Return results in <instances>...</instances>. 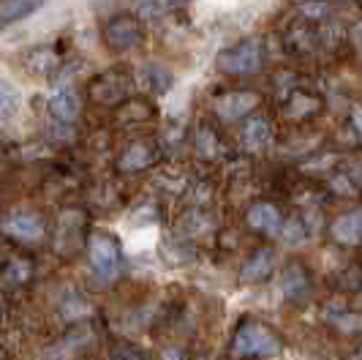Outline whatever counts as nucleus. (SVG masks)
<instances>
[{
  "instance_id": "25",
  "label": "nucleus",
  "mask_w": 362,
  "mask_h": 360,
  "mask_svg": "<svg viewBox=\"0 0 362 360\" xmlns=\"http://www.w3.org/2000/svg\"><path fill=\"white\" fill-rule=\"evenodd\" d=\"M158 3H161V9L169 11V9H182V6H188L191 0H158Z\"/></svg>"
},
{
  "instance_id": "17",
  "label": "nucleus",
  "mask_w": 362,
  "mask_h": 360,
  "mask_svg": "<svg viewBox=\"0 0 362 360\" xmlns=\"http://www.w3.org/2000/svg\"><path fill=\"white\" fill-rule=\"evenodd\" d=\"M275 268V252L272 249H259V252L245 259L243 265V281H262L264 276H270V270Z\"/></svg>"
},
{
  "instance_id": "10",
  "label": "nucleus",
  "mask_w": 362,
  "mask_h": 360,
  "mask_svg": "<svg viewBox=\"0 0 362 360\" xmlns=\"http://www.w3.org/2000/svg\"><path fill=\"white\" fill-rule=\"evenodd\" d=\"M139 82L145 85L150 93H156V96H166L172 85H175V74L169 72V66H163L158 60H150L142 66V72H139Z\"/></svg>"
},
{
  "instance_id": "3",
  "label": "nucleus",
  "mask_w": 362,
  "mask_h": 360,
  "mask_svg": "<svg viewBox=\"0 0 362 360\" xmlns=\"http://www.w3.org/2000/svg\"><path fill=\"white\" fill-rule=\"evenodd\" d=\"M101 36H104L107 50H112V52H128V50H136L145 41V22L136 14L120 11V14H112L104 22Z\"/></svg>"
},
{
  "instance_id": "23",
  "label": "nucleus",
  "mask_w": 362,
  "mask_h": 360,
  "mask_svg": "<svg viewBox=\"0 0 362 360\" xmlns=\"http://www.w3.org/2000/svg\"><path fill=\"white\" fill-rule=\"evenodd\" d=\"M281 237H284V243H303L305 240V227H303V221H297V218H291L289 224H284L281 227Z\"/></svg>"
},
{
  "instance_id": "24",
  "label": "nucleus",
  "mask_w": 362,
  "mask_h": 360,
  "mask_svg": "<svg viewBox=\"0 0 362 360\" xmlns=\"http://www.w3.org/2000/svg\"><path fill=\"white\" fill-rule=\"evenodd\" d=\"M351 126H354V131L362 137V107L351 109Z\"/></svg>"
},
{
  "instance_id": "22",
  "label": "nucleus",
  "mask_w": 362,
  "mask_h": 360,
  "mask_svg": "<svg viewBox=\"0 0 362 360\" xmlns=\"http://www.w3.org/2000/svg\"><path fill=\"white\" fill-rule=\"evenodd\" d=\"M197 153L204 156V159H210V156L218 153V137L213 128L202 126L199 131H197Z\"/></svg>"
},
{
  "instance_id": "27",
  "label": "nucleus",
  "mask_w": 362,
  "mask_h": 360,
  "mask_svg": "<svg viewBox=\"0 0 362 360\" xmlns=\"http://www.w3.org/2000/svg\"><path fill=\"white\" fill-rule=\"evenodd\" d=\"M357 360H362V349H360V352H357Z\"/></svg>"
},
{
  "instance_id": "9",
  "label": "nucleus",
  "mask_w": 362,
  "mask_h": 360,
  "mask_svg": "<svg viewBox=\"0 0 362 360\" xmlns=\"http://www.w3.org/2000/svg\"><path fill=\"white\" fill-rule=\"evenodd\" d=\"M158 159V150L153 142H145V140H136V142L126 145V150L120 153V162L117 167L123 172H139V169H147L150 164H156Z\"/></svg>"
},
{
  "instance_id": "14",
  "label": "nucleus",
  "mask_w": 362,
  "mask_h": 360,
  "mask_svg": "<svg viewBox=\"0 0 362 360\" xmlns=\"http://www.w3.org/2000/svg\"><path fill=\"white\" fill-rule=\"evenodd\" d=\"M319 109H322V101H319L310 90L294 88L289 96H286V101H284V112H286L289 118H313Z\"/></svg>"
},
{
  "instance_id": "26",
  "label": "nucleus",
  "mask_w": 362,
  "mask_h": 360,
  "mask_svg": "<svg viewBox=\"0 0 362 360\" xmlns=\"http://www.w3.org/2000/svg\"><path fill=\"white\" fill-rule=\"evenodd\" d=\"M163 360H177V352H175V349H172V352H169V355H163Z\"/></svg>"
},
{
  "instance_id": "7",
  "label": "nucleus",
  "mask_w": 362,
  "mask_h": 360,
  "mask_svg": "<svg viewBox=\"0 0 362 360\" xmlns=\"http://www.w3.org/2000/svg\"><path fill=\"white\" fill-rule=\"evenodd\" d=\"M47 112H49V120L60 123V126H74L82 115V99L79 93L71 88H60L54 90L47 101Z\"/></svg>"
},
{
  "instance_id": "11",
  "label": "nucleus",
  "mask_w": 362,
  "mask_h": 360,
  "mask_svg": "<svg viewBox=\"0 0 362 360\" xmlns=\"http://www.w3.org/2000/svg\"><path fill=\"white\" fill-rule=\"evenodd\" d=\"M248 224H251V230H256V232L275 235L281 232L284 218H281L275 205H270V202H256L254 208L248 210Z\"/></svg>"
},
{
  "instance_id": "8",
  "label": "nucleus",
  "mask_w": 362,
  "mask_h": 360,
  "mask_svg": "<svg viewBox=\"0 0 362 360\" xmlns=\"http://www.w3.org/2000/svg\"><path fill=\"white\" fill-rule=\"evenodd\" d=\"M3 232L17 237V240H25V243H33V240L44 237V218L33 210H17L3 221Z\"/></svg>"
},
{
  "instance_id": "16",
  "label": "nucleus",
  "mask_w": 362,
  "mask_h": 360,
  "mask_svg": "<svg viewBox=\"0 0 362 360\" xmlns=\"http://www.w3.org/2000/svg\"><path fill=\"white\" fill-rule=\"evenodd\" d=\"M44 6V0H0V28H8L14 22H22L30 14H36Z\"/></svg>"
},
{
  "instance_id": "2",
  "label": "nucleus",
  "mask_w": 362,
  "mask_h": 360,
  "mask_svg": "<svg viewBox=\"0 0 362 360\" xmlns=\"http://www.w3.org/2000/svg\"><path fill=\"white\" fill-rule=\"evenodd\" d=\"M216 69L221 74L232 77H245V74H259L264 69V47L259 38H243L232 47H223L216 55Z\"/></svg>"
},
{
  "instance_id": "19",
  "label": "nucleus",
  "mask_w": 362,
  "mask_h": 360,
  "mask_svg": "<svg viewBox=\"0 0 362 360\" xmlns=\"http://www.w3.org/2000/svg\"><path fill=\"white\" fill-rule=\"evenodd\" d=\"M19 88L11 82V79H6V77H0V123H6V120H11L14 115H17L19 109Z\"/></svg>"
},
{
  "instance_id": "21",
  "label": "nucleus",
  "mask_w": 362,
  "mask_h": 360,
  "mask_svg": "<svg viewBox=\"0 0 362 360\" xmlns=\"http://www.w3.org/2000/svg\"><path fill=\"white\" fill-rule=\"evenodd\" d=\"M297 14L305 19V22H310V25H319L329 14V3L327 0H303L297 6Z\"/></svg>"
},
{
  "instance_id": "4",
  "label": "nucleus",
  "mask_w": 362,
  "mask_h": 360,
  "mask_svg": "<svg viewBox=\"0 0 362 360\" xmlns=\"http://www.w3.org/2000/svg\"><path fill=\"white\" fill-rule=\"evenodd\" d=\"M278 339L272 336L264 325L248 322L237 330L235 336V358H245V355H278Z\"/></svg>"
},
{
  "instance_id": "6",
  "label": "nucleus",
  "mask_w": 362,
  "mask_h": 360,
  "mask_svg": "<svg viewBox=\"0 0 362 360\" xmlns=\"http://www.w3.org/2000/svg\"><path fill=\"white\" fill-rule=\"evenodd\" d=\"M259 104H262V96H259V93L240 88V90H226V93H221L213 107H216V112L223 120H240V118L251 115Z\"/></svg>"
},
{
  "instance_id": "5",
  "label": "nucleus",
  "mask_w": 362,
  "mask_h": 360,
  "mask_svg": "<svg viewBox=\"0 0 362 360\" xmlns=\"http://www.w3.org/2000/svg\"><path fill=\"white\" fill-rule=\"evenodd\" d=\"M90 265L104 281H109V279L117 276V270H120V249H117L115 237H109V235H104V232L93 235L90 237Z\"/></svg>"
},
{
  "instance_id": "1",
  "label": "nucleus",
  "mask_w": 362,
  "mask_h": 360,
  "mask_svg": "<svg viewBox=\"0 0 362 360\" xmlns=\"http://www.w3.org/2000/svg\"><path fill=\"white\" fill-rule=\"evenodd\" d=\"M136 88V77L128 66H112L107 72H98L88 82V96L98 107H120Z\"/></svg>"
},
{
  "instance_id": "18",
  "label": "nucleus",
  "mask_w": 362,
  "mask_h": 360,
  "mask_svg": "<svg viewBox=\"0 0 362 360\" xmlns=\"http://www.w3.org/2000/svg\"><path fill=\"white\" fill-rule=\"evenodd\" d=\"M25 66H28V72L30 74L47 77V74L57 72V66H60V55L54 52L52 47H36V50H30V52H28Z\"/></svg>"
},
{
  "instance_id": "13",
  "label": "nucleus",
  "mask_w": 362,
  "mask_h": 360,
  "mask_svg": "<svg viewBox=\"0 0 362 360\" xmlns=\"http://www.w3.org/2000/svg\"><path fill=\"white\" fill-rule=\"evenodd\" d=\"M240 140L243 145L248 147V150H262V147H267L272 140V126L267 118H262V115H254V118H248L245 120V126L240 131Z\"/></svg>"
},
{
  "instance_id": "15",
  "label": "nucleus",
  "mask_w": 362,
  "mask_h": 360,
  "mask_svg": "<svg viewBox=\"0 0 362 360\" xmlns=\"http://www.w3.org/2000/svg\"><path fill=\"white\" fill-rule=\"evenodd\" d=\"M150 118H156V104L142 96H131L117 107V120L120 123H145Z\"/></svg>"
},
{
  "instance_id": "12",
  "label": "nucleus",
  "mask_w": 362,
  "mask_h": 360,
  "mask_svg": "<svg viewBox=\"0 0 362 360\" xmlns=\"http://www.w3.org/2000/svg\"><path fill=\"white\" fill-rule=\"evenodd\" d=\"M332 237L344 246L362 243V210H349L332 221Z\"/></svg>"
},
{
  "instance_id": "20",
  "label": "nucleus",
  "mask_w": 362,
  "mask_h": 360,
  "mask_svg": "<svg viewBox=\"0 0 362 360\" xmlns=\"http://www.w3.org/2000/svg\"><path fill=\"white\" fill-rule=\"evenodd\" d=\"M281 289L286 298H303L305 289H308V279H305V270L300 265H289L281 276Z\"/></svg>"
}]
</instances>
